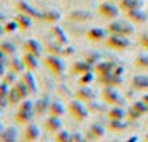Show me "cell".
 <instances>
[{"instance_id": "obj_2", "label": "cell", "mask_w": 148, "mask_h": 142, "mask_svg": "<svg viewBox=\"0 0 148 142\" xmlns=\"http://www.w3.org/2000/svg\"><path fill=\"white\" fill-rule=\"evenodd\" d=\"M43 64H45V67H47L53 75H62L63 74V70H65V64H63V60H62L58 55H55V54L47 55V57L43 59Z\"/></svg>"}, {"instance_id": "obj_33", "label": "cell", "mask_w": 148, "mask_h": 142, "mask_svg": "<svg viewBox=\"0 0 148 142\" xmlns=\"http://www.w3.org/2000/svg\"><path fill=\"white\" fill-rule=\"evenodd\" d=\"M47 50L50 52V54L62 55V52H63V47H62L60 42H52V44H48V45H47Z\"/></svg>"}, {"instance_id": "obj_26", "label": "cell", "mask_w": 148, "mask_h": 142, "mask_svg": "<svg viewBox=\"0 0 148 142\" xmlns=\"http://www.w3.org/2000/svg\"><path fill=\"white\" fill-rule=\"evenodd\" d=\"M8 90H10V87L7 84H2V87H0V107L2 109L8 105Z\"/></svg>"}, {"instance_id": "obj_3", "label": "cell", "mask_w": 148, "mask_h": 142, "mask_svg": "<svg viewBox=\"0 0 148 142\" xmlns=\"http://www.w3.org/2000/svg\"><path fill=\"white\" fill-rule=\"evenodd\" d=\"M68 112L73 115L77 121H85L88 117V109L82 104V100H70L68 102Z\"/></svg>"}, {"instance_id": "obj_35", "label": "cell", "mask_w": 148, "mask_h": 142, "mask_svg": "<svg viewBox=\"0 0 148 142\" xmlns=\"http://www.w3.org/2000/svg\"><path fill=\"white\" fill-rule=\"evenodd\" d=\"M42 17H43L47 22H57L58 19H60V14H58L57 10H50V12H47V14H43Z\"/></svg>"}, {"instance_id": "obj_37", "label": "cell", "mask_w": 148, "mask_h": 142, "mask_svg": "<svg viewBox=\"0 0 148 142\" xmlns=\"http://www.w3.org/2000/svg\"><path fill=\"white\" fill-rule=\"evenodd\" d=\"M123 115H125V112H123L121 109H116V107L112 109V110L108 112V117H110V119H121Z\"/></svg>"}, {"instance_id": "obj_36", "label": "cell", "mask_w": 148, "mask_h": 142, "mask_svg": "<svg viewBox=\"0 0 148 142\" xmlns=\"http://www.w3.org/2000/svg\"><path fill=\"white\" fill-rule=\"evenodd\" d=\"M136 7H138V3L135 0H121V8H125V10H135Z\"/></svg>"}, {"instance_id": "obj_20", "label": "cell", "mask_w": 148, "mask_h": 142, "mask_svg": "<svg viewBox=\"0 0 148 142\" xmlns=\"http://www.w3.org/2000/svg\"><path fill=\"white\" fill-rule=\"evenodd\" d=\"M48 112H50V115H57V117H62V115L65 114V107H63V104H60L58 100H53V102H50Z\"/></svg>"}, {"instance_id": "obj_48", "label": "cell", "mask_w": 148, "mask_h": 142, "mask_svg": "<svg viewBox=\"0 0 148 142\" xmlns=\"http://www.w3.org/2000/svg\"><path fill=\"white\" fill-rule=\"evenodd\" d=\"M3 129H5V127H3V124H2V122H0V132H2V130H3Z\"/></svg>"}, {"instance_id": "obj_41", "label": "cell", "mask_w": 148, "mask_h": 142, "mask_svg": "<svg viewBox=\"0 0 148 142\" xmlns=\"http://www.w3.org/2000/svg\"><path fill=\"white\" fill-rule=\"evenodd\" d=\"M85 57H87V62L90 64V65H92L93 62L98 60V54H97V52H90V54H87Z\"/></svg>"}, {"instance_id": "obj_39", "label": "cell", "mask_w": 148, "mask_h": 142, "mask_svg": "<svg viewBox=\"0 0 148 142\" xmlns=\"http://www.w3.org/2000/svg\"><path fill=\"white\" fill-rule=\"evenodd\" d=\"M110 129H112V130H118V129H120V130H123V129H125V124H121L120 119H112Z\"/></svg>"}, {"instance_id": "obj_46", "label": "cell", "mask_w": 148, "mask_h": 142, "mask_svg": "<svg viewBox=\"0 0 148 142\" xmlns=\"http://www.w3.org/2000/svg\"><path fill=\"white\" fill-rule=\"evenodd\" d=\"M143 104H145V107H147V110H148V95L143 97Z\"/></svg>"}, {"instance_id": "obj_32", "label": "cell", "mask_w": 148, "mask_h": 142, "mask_svg": "<svg viewBox=\"0 0 148 142\" xmlns=\"http://www.w3.org/2000/svg\"><path fill=\"white\" fill-rule=\"evenodd\" d=\"M95 72H98L100 75H105V74H110L112 72V65L107 64V62H100L95 65Z\"/></svg>"}, {"instance_id": "obj_10", "label": "cell", "mask_w": 148, "mask_h": 142, "mask_svg": "<svg viewBox=\"0 0 148 142\" xmlns=\"http://www.w3.org/2000/svg\"><path fill=\"white\" fill-rule=\"evenodd\" d=\"M18 139V132L15 127H5L0 132V141L3 142H15Z\"/></svg>"}, {"instance_id": "obj_14", "label": "cell", "mask_w": 148, "mask_h": 142, "mask_svg": "<svg viewBox=\"0 0 148 142\" xmlns=\"http://www.w3.org/2000/svg\"><path fill=\"white\" fill-rule=\"evenodd\" d=\"M15 20L18 24V28H22V30H28V28L32 27V17L23 14V12H18L17 17H15Z\"/></svg>"}, {"instance_id": "obj_19", "label": "cell", "mask_w": 148, "mask_h": 142, "mask_svg": "<svg viewBox=\"0 0 148 142\" xmlns=\"http://www.w3.org/2000/svg\"><path fill=\"white\" fill-rule=\"evenodd\" d=\"M22 100H23V97L20 95V92L12 85L10 90H8V105H18Z\"/></svg>"}, {"instance_id": "obj_34", "label": "cell", "mask_w": 148, "mask_h": 142, "mask_svg": "<svg viewBox=\"0 0 148 142\" xmlns=\"http://www.w3.org/2000/svg\"><path fill=\"white\" fill-rule=\"evenodd\" d=\"M55 141H58V142H68V141H72V135L68 134L67 130H58V132H57V135H55Z\"/></svg>"}, {"instance_id": "obj_31", "label": "cell", "mask_w": 148, "mask_h": 142, "mask_svg": "<svg viewBox=\"0 0 148 142\" xmlns=\"http://www.w3.org/2000/svg\"><path fill=\"white\" fill-rule=\"evenodd\" d=\"M3 28H5V34H15L17 30H18V24H17V20H7L3 22Z\"/></svg>"}, {"instance_id": "obj_28", "label": "cell", "mask_w": 148, "mask_h": 142, "mask_svg": "<svg viewBox=\"0 0 148 142\" xmlns=\"http://www.w3.org/2000/svg\"><path fill=\"white\" fill-rule=\"evenodd\" d=\"M17 75L18 74H15V72H12V70H7L5 75L2 77V82L7 84L8 87H10V85H15V82H17Z\"/></svg>"}, {"instance_id": "obj_9", "label": "cell", "mask_w": 148, "mask_h": 142, "mask_svg": "<svg viewBox=\"0 0 148 142\" xmlns=\"http://www.w3.org/2000/svg\"><path fill=\"white\" fill-rule=\"evenodd\" d=\"M48 107H50V100L48 97H42L37 102H34V112L35 115H43L45 112H48Z\"/></svg>"}, {"instance_id": "obj_15", "label": "cell", "mask_w": 148, "mask_h": 142, "mask_svg": "<svg viewBox=\"0 0 148 142\" xmlns=\"http://www.w3.org/2000/svg\"><path fill=\"white\" fill-rule=\"evenodd\" d=\"M17 8H18V12H23V14L30 15V17H38V15H40L30 3L23 2V0H18V2H17Z\"/></svg>"}, {"instance_id": "obj_4", "label": "cell", "mask_w": 148, "mask_h": 142, "mask_svg": "<svg viewBox=\"0 0 148 142\" xmlns=\"http://www.w3.org/2000/svg\"><path fill=\"white\" fill-rule=\"evenodd\" d=\"M132 30H133L132 25H128L127 22H120V20H116L108 25V32L113 35H128V34H132Z\"/></svg>"}, {"instance_id": "obj_49", "label": "cell", "mask_w": 148, "mask_h": 142, "mask_svg": "<svg viewBox=\"0 0 148 142\" xmlns=\"http://www.w3.org/2000/svg\"><path fill=\"white\" fill-rule=\"evenodd\" d=\"M2 84H3V82H2V79H0V87H2Z\"/></svg>"}, {"instance_id": "obj_13", "label": "cell", "mask_w": 148, "mask_h": 142, "mask_svg": "<svg viewBox=\"0 0 148 142\" xmlns=\"http://www.w3.org/2000/svg\"><path fill=\"white\" fill-rule=\"evenodd\" d=\"M22 60L25 64V69L27 70H35V69L38 67V57L34 54H30V52H25L23 57H22Z\"/></svg>"}, {"instance_id": "obj_27", "label": "cell", "mask_w": 148, "mask_h": 142, "mask_svg": "<svg viewBox=\"0 0 148 142\" xmlns=\"http://www.w3.org/2000/svg\"><path fill=\"white\" fill-rule=\"evenodd\" d=\"M14 87L17 89L18 92H20V95L23 97V99H27L28 95L32 94V92H30V89H28V85H27V84H25L23 80H22V79H20V80H17V82H15V85H14Z\"/></svg>"}, {"instance_id": "obj_45", "label": "cell", "mask_w": 148, "mask_h": 142, "mask_svg": "<svg viewBox=\"0 0 148 142\" xmlns=\"http://www.w3.org/2000/svg\"><path fill=\"white\" fill-rule=\"evenodd\" d=\"M5 19H7V17H5V14H3V12H0V24H2V22H7Z\"/></svg>"}, {"instance_id": "obj_11", "label": "cell", "mask_w": 148, "mask_h": 142, "mask_svg": "<svg viewBox=\"0 0 148 142\" xmlns=\"http://www.w3.org/2000/svg\"><path fill=\"white\" fill-rule=\"evenodd\" d=\"M103 97H105V100L110 102V104H115V105H116V104H121V95L112 87H107L103 90Z\"/></svg>"}, {"instance_id": "obj_1", "label": "cell", "mask_w": 148, "mask_h": 142, "mask_svg": "<svg viewBox=\"0 0 148 142\" xmlns=\"http://www.w3.org/2000/svg\"><path fill=\"white\" fill-rule=\"evenodd\" d=\"M34 102L28 100V99H23L20 102V105H18V110L15 112V122L17 124H22V125H27L32 122L34 119Z\"/></svg>"}, {"instance_id": "obj_12", "label": "cell", "mask_w": 148, "mask_h": 142, "mask_svg": "<svg viewBox=\"0 0 148 142\" xmlns=\"http://www.w3.org/2000/svg\"><path fill=\"white\" fill-rule=\"evenodd\" d=\"M72 74L75 75H82V74H85V72H92V65L88 64L87 60H78V62H75L73 65H72Z\"/></svg>"}, {"instance_id": "obj_43", "label": "cell", "mask_w": 148, "mask_h": 142, "mask_svg": "<svg viewBox=\"0 0 148 142\" xmlns=\"http://www.w3.org/2000/svg\"><path fill=\"white\" fill-rule=\"evenodd\" d=\"M141 40H143V44H145V47L148 48V34H147V35H143V37H141Z\"/></svg>"}, {"instance_id": "obj_21", "label": "cell", "mask_w": 148, "mask_h": 142, "mask_svg": "<svg viewBox=\"0 0 148 142\" xmlns=\"http://www.w3.org/2000/svg\"><path fill=\"white\" fill-rule=\"evenodd\" d=\"M103 127H101L100 124H93L92 127L88 129V132H87V137L88 139H92V141H95V139H100L101 135H103Z\"/></svg>"}, {"instance_id": "obj_22", "label": "cell", "mask_w": 148, "mask_h": 142, "mask_svg": "<svg viewBox=\"0 0 148 142\" xmlns=\"http://www.w3.org/2000/svg\"><path fill=\"white\" fill-rule=\"evenodd\" d=\"M68 19L72 22H85L90 19V14H88L87 10H73L72 14L68 15Z\"/></svg>"}, {"instance_id": "obj_30", "label": "cell", "mask_w": 148, "mask_h": 142, "mask_svg": "<svg viewBox=\"0 0 148 142\" xmlns=\"http://www.w3.org/2000/svg\"><path fill=\"white\" fill-rule=\"evenodd\" d=\"M87 37L92 39V40H101L105 37V30H101V28H92V30H88Z\"/></svg>"}, {"instance_id": "obj_16", "label": "cell", "mask_w": 148, "mask_h": 142, "mask_svg": "<svg viewBox=\"0 0 148 142\" xmlns=\"http://www.w3.org/2000/svg\"><path fill=\"white\" fill-rule=\"evenodd\" d=\"M93 97H95L93 90L90 87H87V85H82V87L77 90V99H80V100L90 102V100H93Z\"/></svg>"}, {"instance_id": "obj_42", "label": "cell", "mask_w": 148, "mask_h": 142, "mask_svg": "<svg viewBox=\"0 0 148 142\" xmlns=\"http://www.w3.org/2000/svg\"><path fill=\"white\" fill-rule=\"evenodd\" d=\"M62 55H65V57H70V55H73V48L70 47V45L63 47V52H62Z\"/></svg>"}, {"instance_id": "obj_6", "label": "cell", "mask_w": 148, "mask_h": 142, "mask_svg": "<svg viewBox=\"0 0 148 142\" xmlns=\"http://www.w3.org/2000/svg\"><path fill=\"white\" fill-rule=\"evenodd\" d=\"M7 67H8V70H12V72H15V74H22V72H23V69H25V64H23L22 59L12 55V57H8Z\"/></svg>"}, {"instance_id": "obj_17", "label": "cell", "mask_w": 148, "mask_h": 142, "mask_svg": "<svg viewBox=\"0 0 148 142\" xmlns=\"http://www.w3.org/2000/svg\"><path fill=\"white\" fill-rule=\"evenodd\" d=\"M98 10H100V14L103 15V17H107V19H115L116 14H118L116 7H115V5H110V3H101Z\"/></svg>"}, {"instance_id": "obj_38", "label": "cell", "mask_w": 148, "mask_h": 142, "mask_svg": "<svg viewBox=\"0 0 148 142\" xmlns=\"http://www.w3.org/2000/svg\"><path fill=\"white\" fill-rule=\"evenodd\" d=\"M92 79H93V75H92V72H85V74L80 75V85H87L88 82H92Z\"/></svg>"}, {"instance_id": "obj_23", "label": "cell", "mask_w": 148, "mask_h": 142, "mask_svg": "<svg viewBox=\"0 0 148 142\" xmlns=\"http://www.w3.org/2000/svg\"><path fill=\"white\" fill-rule=\"evenodd\" d=\"M107 44L110 45V47H113V48H125L128 45V40L118 39V35H112V37L107 40Z\"/></svg>"}, {"instance_id": "obj_24", "label": "cell", "mask_w": 148, "mask_h": 142, "mask_svg": "<svg viewBox=\"0 0 148 142\" xmlns=\"http://www.w3.org/2000/svg\"><path fill=\"white\" fill-rule=\"evenodd\" d=\"M52 35L57 39V42H60L62 45H67V44H68L67 34L63 32V28H62V27H53V28H52Z\"/></svg>"}, {"instance_id": "obj_5", "label": "cell", "mask_w": 148, "mask_h": 142, "mask_svg": "<svg viewBox=\"0 0 148 142\" xmlns=\"http://www.w3.org/2000/svg\"><path fill=\"white\" fill-rule=\"evenodd\" d=\"M23 48H25V52H30V54H34L37 55L38 59L42 57V45H40V42L38 40H35V39H28V40L23 42Z\"/></svg>"}, {"instance_id": "obj_18", "label": "cell", "mask_w": 148, "mask_h": 142, "mask_svg": "<svg viewBox=\"0 0 148 142\" xmlns=\"http://www.w3.org/2000/svg\"><path fill=\"white\" fill-rule=\"evenodd\" d=\"M22 80L28 85V89H30V92H32V94H35V92H37V82H35V79H34L32 70L23 72V75H22Z\"/></svg>"}, {"instance_id": "obj_8", "label": "cell", "mask_w": 148, "mask_h": 142, "mask_svg": "<svg viewBox=\"0 0 148 142\" xmlns=\"http://www.w3.org/2000/svg\"><path fill=\"white\" fill-rule=\"evenodd\" d=\"M43 125H45V129H47L48 132H58L62 129V121H60V117H57V115H50L47 121L43 122Z\"/></svg>"}, {"instance_id": "obj_47", "label": "cell", "mask_w": 148, "mask_h": 142, "mask_svg": "<svg viewBox=\"0 0 148 142\" xmlns=\"http://www.w3.org/2000/svg\"><path fill=\"white\" fill-rule=\"evenodd\" d=\"M3 34H5V28H3V25H0V37H2Z\"/></svg>"}, {"instance_id": "obj_25", "label": "cell", "mask_w": 148, "mask_h": 142, "mask_svg": "<svg viewBox=\"0 0 148 142\" xmlns=\"http://www.w3.org/2000/svg\"><path fill=\"white\" fill-rule=\"evenodd\" d=\"M0 50H3V52L8 55V57H12V55H15V52H17V47H15L14 42H10V40H2V42H0Z\"/></svg>"}, {"instance_id": "obj_7", "label": "cell", "mask_w": 148, "mask_h": 142, "mask_svg": "<svg viewBox=\"0 0 148 142\" xmlns=\"http://www.w3.org/2000/svg\"><path fill=\"white\" fill-rule=\"evenodd\" d=\"M38 137H40V129L32 122L27 124V127L23 130V141H37Z\"/></svg>"}, {"instance_id": "obj_44", "label": "cell", "mask_w": 148, "mask_h": 142, "mask_svg": "<svg viewBox=\"0 0 148 142\" xmlns=\"http://www.w3.org/2000/svg\"><path fill=\"white\" fill-rule=\"evenodd\" d=\"M72 141H83V139H82L80 134H75V135H72Z\"/></svg>"}, {"instance_id": "obj_29", "label": "cell", "mask_w": 148, "mask_h": 142, "mask_svg": "<svg viewBox=\"0 0 148 142\" xmlns=\"http://www.w3.org/2000/svg\"><path fill=\"white\" fill-rule=\"evenodd\" d=\"M135 89H148V77L147 75H138L133 79Z\"/></svg>"}, {"instance_id": "obj_40", "label": "cell", "mask_w": 148, "mask_h": 142, "mask_svg": "<svg viewBox=\"0 0 148 142\" xmlns=\"http://www.w3.org/2000/svg\"><path fill=\"white\" fill-rule=\"evenodd\" d=\"M136 65H138V67H148V57L147 55H140V57H138V59H136Z\"/></svg>"}]
</instances>
